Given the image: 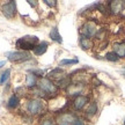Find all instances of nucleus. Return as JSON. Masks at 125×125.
<instances>
[{
    "mask_svg": "<svg viewBox=\"0 0 125 125\" xmlns=\"http://www.w3.org/2000/svg\"><path fill=\"white\" fill-rule=\"evenodd\" d=\"M38 43H40V40H38L37 36L27 35L23 36V37H20L15 42V46L21 51H28L29 52V50H34L38 45Z\"/></svg>",
    "mask_w": 125,
    "mask_h": 125,
    "instance_id": "1",
    "label": "nucleus"
},
{
    "mask_svg": "<svg viewBox=\"0 0 125 125\" xmlns=\"http://www.w3.org/2000/svg\"><path fill=\"white\" fill-rule=\"evenodd\" d=\"M38 88L40 90H42L44 94L46 95H51V96H54L58 94V86L53 83L52 81L48 79V78H41L38 80Z\"/></svg>",
    "mask_w": 125,
    "mask_h": 125,
    "instance_id": "2",
    "label": "nucleus"
},
{
    "mask_svg": "<svg viewBox=\"0 0 125 125\" xmlns=\"http://www.w3.org/2000/svg\"><path fill=\"white\" fill-rule=\"evenodd\" d=\"M100 30L97 27V23L94 20H88L86 21L82 26L80 27V35L82 37H87V38H93L96 36L97 31Z\"/></svg>",
    "mask_w": 125,
    "mask_h": 125,
    "instance_id": "3",
    "label": "nucleus"
},
{
    "mask_svg": "<svg viewBox=\"0 0 125 125\" xmlns=\"http://www.w3.org/2000/svg\"><path fill=\"white\" fill-rule=\"evenodd\" d=\"M9 62H24L31 59V54L28 51H13L6 53Z\"/></svg>",
    "mask_w": 125,
    "mask_h": 125,
    "instance_id": "4",
    "label": "nucleus"
},
{
    "mask_svg": "<svg viewBox=\"0 0 125 125\" xmlns=\"http://www.w3.org/2000/svg\"><path fill=\"white\" fill-rule=\"evenodd\" d=\"M43 109H44V103L38 98H32L27 104V110L30 115H38L40 112L43 111Z\"/></svg>",
    "mask_w": 125,
    "mask_h": 125,
    "instance_id": "5",
    "label": "nucleus"
},
{
    "mask_svg": "<svg viewBox=\"0 0 125 125\" xmlns=\"http://www.w3.org/2000/svg\"><path fill=\"white\" fill-rule=\"evenodd\" d=\"M1 10H2V14L7 19H13L16 14V2L13 0L9 1V2H6L5 5H2Z\"/></svg>",
    "mask_w": 125,
    "mask_h": 125,
    "instance_id": "6",
    "label": "nucleus"
},
{
    "mask_svg": "<svg viewBox=\"0 0 125 125\" xmlns=\"http://www.w3.org/2000/svg\"><path fill=\"white\" fill-rule=\"evenodd\" d=\"M78 119L73 114H70V112H65V114H62L57 117V122H58L59 125H73L75 123V121Z\"/></svg>",
    "mask_w": 125,
    "mask_h": 125,
    "instance_id": "7",
    "label": "nucleus"
},
{
    "mask_svg": "<svg viewBox=\"0 0 125 125\" xmlns=\"http://www.w3.org/2000/svg\"><path fill=\"white\" fill-rule=\"evenodd\" d=\"M89 102V97L86 96V95H79V96H75L74 100H73V103L72 105L74 108V110H82L83 108L87 105V103Z\"/></svg>",
    "mask_w": 125,
    "mask_h": 125,
    "instance_id": "8",
    "label": "nucleus"
},
{
    "mask_svg": "<svg viewBox=\"0 0 125 125\" xmlns=\"http://www.w3.org/2000/svg\"><path fill=\"white\" fill-rule=\"evenodd\" d=\"M85 89V83H71L66 88V92L71 95H75V96H79V95H82V92Z\"/></svg>",
    "mask_w": 125,
    "mask_h": 125,
    "instance_id": "9",
    "label": "nucleus"
},
{
    "mask_svg": "<svg viewBox=\"0 0 125 125\" xmlns=\"http://www.w3.org/2000/svg\"><path fill=\"white\" fill-rule=\"evenodd\" d=\"M108 6H109V12L111 14L118 15L124 12V4L122 1H112V2H109Z\"/></svg>",
    "mask_w": 125,
    "mask_h": 125,
    "instance_id": "10",
    "label": "nucleus"
},
{
    "mask_svg": "<svg viewBox=\"0 0 125 125\" xmlns=\"http://www.w3.org/2000/svg\"><path fill=\"white\" fill-rule=\"evenodd\" d=\"M114 48V52L121 58H125V42H117L114 43L112 45Z\"/></svg>",
    "mask_w": 125,
    "mask_h": 125,
    "instance_id": "11",
    "label": "nucleus"
},
{
    "mask_svg": "<svg viewBox=\"0 0 125 125\" xmlns=\"http://www.w3.org/2000/svg\"><path fill=\"white\" fill-rule=\"evenodd\" d=\"M79 44L83 50H90L94 48V42L92 38H87V37H82L80 36V40H79Z\"/></svg>",
    "mask_w": 125,
    "mask_h": 125,
    "instance_id": "12",
    "label": "nucleus"
},
{
    "mask_svg": "<svg viewBox=\"0 0 125 125\" xmlns=\"http://www.w3.org/2000/svg\"><path fill=\"white\" fill-rule=\"evenodd\" d=\"M49 48V44H48V42H41L38 43V45L36 46L35 49H34V53L36 56H42V54H44L46 52V50Z\"/></svg>",
    "mask_w": 125,
    "mask_h": 125,
    "instance_id": "13",
    "label": "nucleus"
},
{
    "mask_svg": "<svg viewBox=\"0 0 125 125\" xmlns=\"http://www.w3.org/2000/svg\"><path fill=\"white\" fill-rule=\"evenodd\" d=\"M97 110H98L97 103L92 102L89 104V107L87 108V110H86V116L88 117V118H92V117H94L96 114H97Z\"/></svg>",
    "mask_w": 125,
    "mask_h": 125,
    "instance_id": "14",
    "label": "nucleus"
},
{
    "mask_svg": "<svg viewBox=\"0 0 125 125\" xmlns=\"http://www.w3.org/2000/svg\"><path fill=\"white\" fill-rule=\"evenodd\" d=\"M49 76L51 79H53V80H57V82H58V81H60L64 78V71L62 68H56V70L50 72Z\"/></svg>",
    "mask_w": 125,
    "mask_h": 125,
    "instance_id": "15",
    "label": "nucleus"
},
{
    "mask_svg": "<svg viewBox=\"0 0 125 125\" xmlns=\"http://www.w3.org/2000/svg\"><path fill=\"white\" fill-rule=\"evenodd\" d=\"M50 38L52 41H54V42L59 43V44L62 43V36H60V34H59L57 27H53L51 29V31H50Z\"/></svg>",
    "mask_w": 125,
    "mask_h": 125,
    "instance_id": "16",
    "label": "nucleus"
},
{
    "mask_svg": "<svg viewBox=\"0 0 125 125\" xmlns=\"http://www.w3.org/2000/svg\"><path fill=\"white\" fill-rule=\"evenodd\" d=\"M19 103H20V100L16 95H12L8 100V103H7V107L9 109H15V108L19 105Z\"/></svg>",
    "mask_w": 125,
    "mask_h": 125,
    "instance_id": "17",
    "label": "nucleus"
},
{
    "mask_svg": "<svg viewBox=\"0 0 125 125\" xmlns=\"http://www.w3.org/2000/svg\"><path fill=\"white\" fill-rule=\"evenodd\" d=\"M26 83H27V86L29 87V88H31V87H34V86L37 83V80H36V76L34 75V74H31V73H29V74H27V76H26Z\"/></svg>",
    "mask_w": 125,
    "mask_h": 125,
    "instance_id": "18",
    "label": "nucleus"
},
{
    "mask_svg": "<svg viewBox=\"0 0 125 125\" xmlns=\"http://www.w3.org/2000/svg\"><path fill=\"white\" fill-rule=\"evenodd\" d=\"M105 59L107 60H109V62H116L119 60V57L117 56L114 51H111V52H108L107 54H105Z\"/></svg>",
    "mask_w": 125,
    "mask_h": 125,
    "instance_id": "19",
    "label": "nucleus"
},
{
    "mask_svg": "<svg viewBox=\"0 0 125 125\" xmlns=\"http://www.w3.org/2000/svg\"><path fill=\"white\" fill-rule=\"evenodd\" d=\"M9 74H10V70H6L0 75V85H4V83L7 82V80H8V78H9Z\"/></svg>",
    "mask_w": 125,
    "mask_h": 125,
    "instance_id": "20",
    "label": "nucleus"
},
{
    "mask_svg": "<svg viewBox=\"0 0 125 125\" xmlns=\"http://www.w3.org/2000/svg\"><path fill=\"white\" fill-rule=\"evenodd\" d=\"M74 64H78V59H62V62H59L60 66H66V65H74Z\"/></svg>",
    "mask_w": 125,
    "mask_h": 125,
    "instance_id": "21",
    "label": "nucleus"
},
{
    "mask_svg": "<svg viewBox=\"0 0 125 125\" xmlns=\"http://www.w3.org/2000/svg\"><path fill=\"white\" fill-rule=\"evenodd\" d=\"M31 72L34 73L35 76H43L45 73H46L45 70H31Z\"/></svg>",
    "mask_w": 125,
    "mask_h": 125,
    "instance_id": "22",
    "label": "nucleus"
},
{
    "mask_svg": "<svg viewBox=\"0 0 125 125\" xmlns=\"http://www.w3.org/2000/svg\"><path fill=\"white\" fill-rule=\"evenodd\" d=\"M41 125H54V123L49 118H45V119L41 122Z\"/></svg>",
    "mask_w": 125,
    "mask_h": 125,
    "instance_id": "23",
    "label": "nucleus"
},
{
    "mask_svg": "<svg viewBox=\"0 0 125 125\" xmlns=\"http://www.w3.org/2000/svg\"><path fill=\"white\" fill-rule=\"evenodd\" d=\"M44 2L46 5H48V6H49V7H56V5H57V1H52V0H44Z\"/></svg>",
    "mask_w": 125,
    "mask_h": 125,
    "instance_id": "24",
    "label": "nucleus"
},
{
    "mask_svg": "<svg viewBox=\"0 0 125 125\" xmlns=\"http://www.w3.org/2000/svg\"><path fill=\"white\" fill-rule=\"evenodd\" d=\"M73 125H85V123H83V121H81V119H76L75 123Z\"/></svg>",
    "mask_w": 125,
    "mask_h": 125,
    "instance_id": "25",
    "label": "nucleus"
},
{
    "mask_svg": "<svg viewBox=\"0 0 125 125\" xmlns=\"http://www.w3.org/2000/svg\"><path fill=\"white\" fill-rule=\"evenodd\" d=\"M5 64H6V62H0V68H1V67L4 66Z\"/></svg>",
    "mask_w": 125,
    "mask_h": 125,
    "instance_id": "26",
    "label": "nucleus"
},
{
    "mask_svg": "<svg viewBox=\"0 0 125 125\" xmlns=\"http://www.w3.org/2000/svg\"><path fill=\"white\" fill-rule=\"evenodd\" d=\"M124 125H125V119H124Z\"/></svg>",
    "mask_w": 125,
    "mask_h": 125,
    "instance_id": "27",
    "label": "nucleus"
},
{
    "mask_svg": "<svg viewBox=\"0 0 125 125\" xmlns=\"http://www.w3.org/2000/svg\"><path fill=\"white\" fill-rule=\"evenodd\" d=\"M124 68H125V67H124Z\"/></svg>",
    "mask_w": 125,
    "mask_h": 125,
    "instance_id": "28",
    "label": "nucleus"
}]
</instances>
